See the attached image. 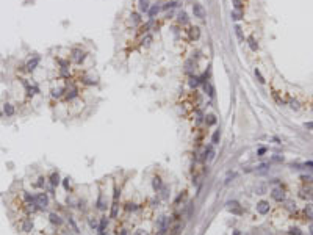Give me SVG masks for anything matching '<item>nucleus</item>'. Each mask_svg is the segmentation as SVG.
Instances as JSON below:
<instances>
[{"instance_id":"f257e3e1","label":"nucleus","mask_w":313,"mask_h":235,"mask_svg":"<svg viewBox=\"0 0 313 235\" xmlns=\"http://www.w3.org/2000/svg\"><path fill=\"white\" fill-rule=\"evenodd\" d=\"M85 57H86V53L82 49H72L70 50V61L75 63V64H82Z\"/></svg>"},{"instance_id":"f03ea898","label":"nucleus","mask_w":313,"mask_h":235,"mask_svg":"<svg viewBox=\"0 0 313 235\" xmlns=\"http://www.w3.org/2000/svg\"><path fill=\"white\" fill-rule=\"evenodd\" d=\"M35 204L38 208H47L49 207V196L45 193H38L35 196Z\"/></svg>"},{"instance_id":"7ed1b4c3","label":"nucleus","mask_w":313,"mask_h":235,"mask_svg":"<svg viewBox=\"0 0 313 235\" xmlns=\"http://www.w3.org/2000/svg\"><path fill=\"white\" fill-rule=\"evenodd\" d=\"M64 96H66V100H74L78 96V88L74 83H67V86L64 88Z\"/></svg>"},{"instance_id":"20e7f679","label":"nucleus","mask_w":313,"mask_h":235,"mask_svg":"<svg viewBox=\"0 0 313 235\" xmlns=\"http://www.w3.org/2000/svg\"><path fill=\"white\" fill-rule=\"evenodd\" d=\"M271 198L276 201V202H284L287 199V194H285V190L282 186L279 188H274V190L271 191Z\"/></svg>"},{"instance_id":"39448f33","label":"nucleus","mask_w":313,"mask_h":235,"mask_svg":"<svg viewBox=\"0 0 313 235\" xmlns=\"http://www.w3.org/2000/svg\"><path fill=\"white\" fill-rule=\"evenodd\" d=\"M225 207H227V210H229V212H232L233 215H241L243 213V208H241V205H240L238 201H229V202L225 204Z\"/></svg>"},{"instance_id":"423d86ee","label":"nucleus","mask_w":313,"mask_h":235,"mask_svg":"<svg viewBox=\"0 0 313 235\" xmlns=\"http://www.w3.org/2000/svg\"><path fill=\"white\" fill-rule=\"evenodd\" d=\"M156 229H158L160 233L166 232L169 229V218L168 216H160L158 221H156Z\"/></svg>"},{"instance_id":"0eeeda50","label":"nucleus","mask_w":313,"mask_h":235,"mask_svg":"<svg viewBox=\"0 0 313 235\" xmlns=\"http://www.w3.org/2000/svg\"><path fill=\"white\" fill-rule=\"evenodd\" d=\"M193 14H194V17H197V19H203L205 17V8H203L200 3H194L193 5Z\"/></svg>"},{"instance_id":"6e6552de","label":"nucleus","mask_w":313,"mask_h":235,"mask_svg":"<svg viewBox=\"0 0 313 235\" xmlns=\"http://www.w3.org/2000/svg\"><path fill=\"white\" fill-rule=\"evenodd\" d=\"M255 208H257V212H258L260 215H266V213L269 212V208H271V207H269V202H266V201H260V202H257V207H255Z\"/></svg>"},{"instance_id":"1a4fd4ad","label":"nucleus","mask_w":313,"mask_h":235,"mask_svg":"<svg viewBox=\"0 0 313 235\" xmlns=\"http://www.w3.org/2000/svg\"><path fill=\"white\" fill-rule=\"evenodd\" d=\"M186 31H188V38H190L191 41H197V39L200 38L199 27H190V30H186Z\"/></svg>"},{"instance_id":"9d476101","label":"nucleus","mask_w":313,"mask_h":235,"mask_svg":"<svg viewBox=\"0 0 313 235\" xmlns=\"http://www.w3.org/2000/svg\"><path fill=\"white\" fill-rule=\"evenodd\" d=\"M299 198L305 199V201L313 199V190H311V188H301V190H299Z\"/></svg>"},{"instance_id":"9b49d317","label":"nucleus","mask_w":313,"mask_h":235,"mask_svg":"<svg viewBox=\"0 0 313 235\" xmlns=\"http://www.w3.org/2000/svg\"><path fill=\"white\" fill-rule=\"evenodd\" d=\"M39 61H41V58H39V57H33V58H31V60H28V63H27V66H25V67H27V70H28V72H33V70L36 69V66L39 64Z\"/></svg>"},{"instance_id":"f8f14e48","label":"nucleus","mask_w":313,"mask_h":235,"mask_svg":"<svg viewBox=\"0 0 313 235\" xmlns=\"http://www.w3.org/2000/svg\"><path fill=\"white\" fill-rule=\"evenodd\" d=\"M161 186H163V180H161V177L155 176V177L152 179V188H153L155 191H160Z\"/></svg>"},{"instance_id":"ddd939ff","label":"nucleus","mask_w":313,"mask_h":235,"mask_svg":"<svg viewBox=\"0 0 313 235\" xmlns=\"http://www.w3.org/2000/svg\"><path fill=\"white\" fill-rule=\"evenodd\" d=\"M107 224H108V219H107V216H102V218H100V224H99V227H97V230H99V235H104V233H105Z\"/></svg>"},{"instance_id":"4468645a","label":"nucleus","mask_w":313,"mask_h":235,"mask_svg":"<svg viewBox=\"0 0 313 235\" xmlns=\"http://www.w3.org/2000/svg\"><path fill=\"white\" fill-rule=\"evenodd\" d=\"M152 41H153L152 35H149V33H147V35H144L143 38H141V45H143V47H149V45L152 44Z\"/></svg>"},{"instance_id":"2eb2a0df","label":"nucleus","mask_w":313,"mask_h":235,"mask_svg":"<svg viewBox=\"0 0 313 235\" xmlns=\"http://www.w3.org/2000/svg\"><path fill=\"white\" fill-rule=\"evenodd\" d=\"M247 44H249V47H250V50H252V52H257L258 50V42H257V39L254 36H249L247 38Z\"/></svg>"},{"instance_id":"dca6fc26","label":"nucleus","mask_w":313,"mask_h":235,"mask_svg":"<svg viewBox=\"0 0 313 235\" xmlns=\"http://www.w3.org/2000/svg\"><path fill=\"white\" fill-rule=\"evenodd\" d=\"M304 213L308 219H313V204H307V205L304 207Z\"/></svg>"},{"instance_id":"f3484780","label":"nucleus","mask_w":313,"mask_h":235,"mask_svg":"<svg viewBox=\"0 0 313 235\" xmlns=\"http://www.w3.org/2000/svg\"><path fill=\"white\" fill-rule=\"evenodd\" d=\"M20 229H22L23 232H30L31 229H33V223H31V221H28V219H25V221H22V224H20Z\"/></svg>"},{"instance_id":"a211bd4d","label":"nucleus","mask_w":313,"mask_h":235,"mask_svg":"<svg viewBox=\"0 0 313 235\" xmlns=\"http://www.w3.org/2000/svg\"><path fill=\"white\" fill-rule=\"evenodd\" d=\"M61 96H64V88H52V97L60 99Z\"/></svg>"},{"instance_id":"6ab92c4d","label":"nucleus","mask_w":313,"mask_h":235,"mask_svg":"<svg viewBox=\"0 0 313 235\" xmlns=\"http://www.w3.org/2000/svg\"><path fill=\"white\" fill-rule=\"evenodd\" d=\"M160 10H161V8H160L158 5H152V8H149V11H147V13H149V17L153 19L155 16L158 14V11H160Z\"/></svg>"},{"instance_id":"aec40b11","label":"nucleus","mask_w":313,"mask_h":235,"mask_svg":"<svg viewBox=\"0 0 313 235\" xmlns=\"http://www.w3.org/2000/svg\"><path fill=\"white\" fill-rule=\"evenodd\" d=\"M49 180H50L52 186H57V185H60V176H58V172H52V174H50V177H49Z\"/></svg>"},{"instance_id":"412c9836","label":"nucleus","mask_w":313,"mask_h":235,"mask_svg":"<svg viewBox=\"0 0 313 235\" xmlns=\"http://www.w3.org/2000/svg\"><path fill=\"white\" fill-rule=\"evenodd\" d=\"M49 219H50V223H52V224H55V226H60V224L63 223V221H61V218H60L57 213H50V215H49Z\"/></svg>"},{"instance_id":"4be33fe9","label":"nucleus","mask_w":313,"mask_h":235,"mask_svg":"<svg viewBox=\"0 0 313 235\" xmlns=\"http://www.w3.org/2000/svg\"><path fill=\"white\" fill-rule=\"evenodd\" d=\"M160 198L163 201H168L169 198V188L168 186H161V190H160Z\"/></svg>"},{"instance_id":"5701e85b","label":"nucleus","mask_w":313,"mask_h":235,"mask_svg":"<svg viewBox=\"0 0 313 235\" xmlns=\"http://www.w3.org/2000/svg\"><path fill=\"white\" fill-rule=\"evenodd\" d=\"M139 11L141 13L149 11V0H139Z\"/></svg>"},{"instance_id":"b1692460","label":"nucleus","mask_w":313,"mask_h":235,"mask_svg":"<svg viewBox=\"0 0 313 235\" xmlns=\"http://www.w3.org/2000/svg\"><path fill=\"white\" fill-rule=\"evenodd\" d=\"M3 111H5L6 116H13L14 114V107L11 104H5L3 105Z\"/></svg>"},{"instance_id":"393cba45","label":"nucleus","mask_w":313,"mask_h":235,"mask_svg":"<svg viewBox=\"0 0 313 235\" xmlns=\"http://www.w3.org/2000/svg\"><path fill=\"white\" fill-rule=\"evenodd\" d=\"M219 139H221V130L218 129V130H215L213 136H211V144H218Z\"/></svg>"},{"instance_id":"a878e982","label":"nucleus","mask_w":313,"mask_h":235,"mask_svg":"<svg viewBox=\"0 0 313 235\" xmlns=\"http://www.w3.org/2000/svg\"><path fill=\"white\" fill-rule=\"evenodd\" d=\"M200 83H202V82H200L199 77H191V78H190V86H191V88H194V89L197 88Z\"/></svg>"},{"instance_id":"bb28decb","label":"nucleus","mask_w":313,"mask_h":235,"mask_svg":"<svg viewBox=\"0 0 313 235\" xmlns=\"http://www.w3.org/2000/svg\"><path fill=\"white\" fill-rule=\"evenodd\" d=\"M203 88H205V92L208 94L210 97H213V94H215V89H213V86H211L208 82H205V83H203Z\"/></svg>"},{"instance_id":"cd10ccee","label":"nucleus","mask_w":313,"mask_h":235,"mask_svg":"<svg viewBox=\"0 0 313 235\" xmlns=\"http://www.w3.org/2000/svg\"><path fill=\"white\" fill-rule=\"evenodd\" d=\"M205 124L207 125H215L216 124V116L215 114H207L205 116Z\"/></svg>"},{"instance_id":"c85d7f7f","label":"nucleus","mask_w":313,"mask_h":235,"mask_svg":"<svg viewBox=\"0 0 313 235\" xmlns=\"http://www.w3.org/2000/svg\"><path fill=\"white\" fill-rule=\"evenodd\" d=\"M130 20H132V24H133V25H138V24L141 22V17H139V14H138V13H132V14H130Z\"/></svg>"},{"instance_id":"c756f323","label":"nucleus","mask_w":313,"mask_h":235,"mask_svg":"<svg viewBox=\"0 0 313 235\" xmlns=\"http://www.w3.org/2000/svg\"><path fill=\"white\" fill-rule=\"evenodd\" d=\"M205 154H208V157H207V161H211V160L215 158V151H213V147H211V146H208V147H207Z\"/></svg>"},{"instance_id":"7c9ffc66","label":"nucleus","mask_w":313,"mask_h":235,"mask_svg":"<svg viewBox=\"0 0 313 235\" xmlns=\"http://www.w3.org/2000/svg\"><path fill=\"white\" fill-rule=\"evenodd\" d=\"M177 17H178V19H177V20H178V24H186V22H188V16H186V13H183V11H182V13H178Z\"/></svg>"},{"instance_id":"2f4dec72","label":"nucleus","mask_w":313,"mask_h":235,"mask_svg":"<svg viewBox=\"0 0 313 235\" xmlns=\"http://www.w3.org/2000/svg\"><path fill=\"white\" fill-rule=\"evenodd\" d=\"M254 190H255V194H265L266 193V185H257Z\"/></svg>"},{"instance_id":"473e14b6","label":"nucleus","mask_w":313,"mask_h":235,"mask_svg":"<svg viewBox=\"0 0 313 235\" xmlns=\"http://www.w3.org/2000/svg\"><path fill=\"white\" fill-rule=\"evenodd\" d=\"M235 33H237V36H238L240 41H244V36H243V28H241L240 25L235 27Z\"/></svg>"},{"instance_id":"72a5a7b5","label":"nucleus","mask_w":313,"mask_h":235,"mask_svg":"<svg viewBox=\"0 0 313 235\" xmlns=\"http://www.w3.org/2000/svg\"><path fill=\"white\" fill-rule=\"evenodd\" d=\"M241 16H243V11L235 10V11L232 13V19H233V20H240V19H241Z\"/></svg>"},{"instance_id":"f704fd0d","label":"nucleus","mask_w":313,"mask_h":235,"mask_svg":"<svg viewBox=\"0 0 313 235\" xmlns=\"http://www.w3.org/2000/svg\"><path fill=\"white\" fill-rule=\"evenodd\" d=\"M180 229H182V226H180V224H177V226H174V227H172L169 233H171V235H178Z\"/></svg>"},{"instance_id":"c9c22d12","label":"nucleus","mask_w":313,"mask_h":235,"mask_svg":"<svg viewBox=\"0 0 313 235\" xmlns=\"http://www.w3.org/2000/svg\"><path fill=\"white\" fill-rule=\"evenodd\" d=\"M255 77L258 78V82H260V83H265V77L262 75V72L258 69H255Z\"/></svg>"},{"instance_id":"e433bc0d","label":"nucleus","mask_w":313,"mask_h":235,"mask_svg":"<svg viewBox=\"0 0 313 235\" xmlns=\"http://www.w3.org/2000/svg\"><path fill=\"white\" fill-rule=\"evenodd\" d=\"M287 208H288L290 212H296V204L291 202V201H288V202H287Z\"/></svg>"},{"instance_id":"4c0bfd02","label":"nucleus","mask_w":313,"mask_h":235,"mask_svg":"<svg viewBox=\"0 0 313 235\" xmlns=\"http://www.w3.org/2000/svg\"><path fill=\"white\" fill-rule=\"evenodd\" d=\"M290 107H291L293 110H299V102L291 99V100H290Z\"/></svg>"},{"instance_id":"58836bf2","label":"nucleus","mask_w":313,"mask_h":235,"mask_svg":"<svg viewBox=\"0 0 313 235\" xmlns=\"http://www.w3.org/2000/svg\"><path fill=\"white\" fill-rule=\"evenodd\" d=\"M136 208H138V207L135 205V204H130V202L127 204V205H125V210H127V212H135Z\"/></svg>"},{"instance_id":"ea45409f","label":"nucleus","mask_w":313,"mask_h":235,"mask_svg":"<svg viewBox=\"0 0 313 235\" xmlns=\"http://www.w3.org/2000/svg\"><path fill=\"white\" fill-rule=\"evenodd\" d=\"M290 235H302V232L297 229V227H291V229H290Z\"/></svg>"},{"instance_id":"a19ab883","label":"nucleus","mask_w":313,"mask_h":235,"mask_svg":"<svg viewBox=\"0 0 313 235\" xmlns=\"http://www.w3.org/2000/svg\"><path fill=\"white\" fill-rule=\"evenodd\" d=\"M174 6H177V2H168L163 6V10H169V8H174Z\"/></svg>"},{"instance_id":"79ce46f5","label":"nucleus","mask_w":313,"mask_h":235,"mask_svg":"<svg viewBox=\"0 0 313 235\" xmlns=\"http://www.w3.org/2000/svg\"><path fill=\"white\" fill-rule=\"evenodd\" d=\"M133 235H149L147 233V230H143V229H138V230H135V233Z\"/></svg>"},{"instance_id":"37998d69","label":"nucleus","mask_w":313,"mask_h":235,"mask_svg":"<svg viewBox=\"0 0 313 235\" xmlns=\"http://www.w3.org/2000/svg\"><path fill=\"white\" fill-rule=\"evenodd\" d=\"M44 183H45L44 177H39V179H38V182H36V185H38V186H44Z\"/></svg>"},{"instance_id":"c03bdc74","label":"nucleus","mask_w":313,"mask_h":235,"mask_svg":"<svg viewBox=\"0 0 313 235\" xmlns=\"http://www.w3.org/2000/svg\"><path fill=\"white\" fill-rule=\"evenodd\" d=\"M265 154H266V147H260V149L257 151V155H260V157L265 155Z\"/></svg>"},{"instance_id":"a18cd8bd","label":"nucleus","mask_w":313,"mask_h":235,"mask_svg":"<svg viewBox=\"0 0 313 235\" xmlns=\"http://www.w3.org/2000/svg\"><path fill=\"white\" fill-rule=\"evenodd\" d=\"M69 223H70V226L74 227V230H75V232H78V227H77V224L74 223V219H72V218H69Z\"/></svg>"},{"instance_id":"49530a36","label":"nucleus","mask_w":313,"mask_h":235,"mask_svg":"<svg viewBox=\"0 0 313 235\" xmlns=\"http://www.w3.org/2000/svg\"><path fill=\"white\" fill-rule=\"evenodd\" d=\"M63 183H64V188H66V190H69V177H66Z\"/></svg>"},{"instance_id":"de8ad7c7","label":"nucleus","mask_w":313,"mask_h":235,"mask_svg":"<svg viewBox=\"0 0 313 235\" xmlns=\"http://www.w3.org/2000/svg\"><path fill=\"white\" fill-rule=\"evenodd\" d=\"M302 166H304V168H307V166H308V168H313V161H307V163H304Z\"/></svg>"},{"instance_id":"09e8293b","label":"nucleus","mask_w":313,"mask_h":235,"mask_svg":"<svg viewBox=\"0 0 313 235\" xmlns=\"http://www.w3.org/2000/svg\"><path fill=\"white\" fill-rule=\"evenodd\" d=\"M89 226L92 227V229H96V227H97V223H96V221H92V219H89Z\"/></svg>"},{"instance_id":"8fccbe9b","label":"nucleus","mask_w":313,"mask_h":235,"mask_svg":"<svg viewBox=\"0 0 313 235\" xmlns=\"http://www.w3.org/2000/svg\"><path fill=\"white\" fill-rule=\"evenodd\" d=\"M272 160L274 161H280V160H284V157H272Z\"/></svg>"},{"instance_id":"3c124183","label":"nucleus","mask_w":313,"mask_h":235,"mask_svg":"<svg viewBox=\"0 0 313 235\" xmlns=\"http://www.w3.org/2000/svg\"><path fill=\"white\" fill-rule=\"evenodd\" d=\"M305 127H307V129H313V122H307V124H305Z\"/></svg>"},{"instance_id":"603ef678","label":"nucleus","mask_w":313,"mask_h":235,"mask_svg":"<svg viewBox=\"0 0 313 235\" xmlns=\"http://www.w3.org/2000/svg\"><path fill=\"white\" fill-rule=\"evenodd\" d=\"M310 233L313 235V224H310Z\"/></svg>"},{"instance_id":"864d4df0","label":"nucleus","mask_w":313,"mask_h":235,"mask_svg":"<svg viewBox=\"0 0 313 235\" xmlns=\"http://www.w3.org/2000/svg\"><path fill=\"white\" fill-rule=\"evenodd\" d=\"M233 235H240V232H238V230H235V232H233Z\"/></svg>"}]
</instances>
